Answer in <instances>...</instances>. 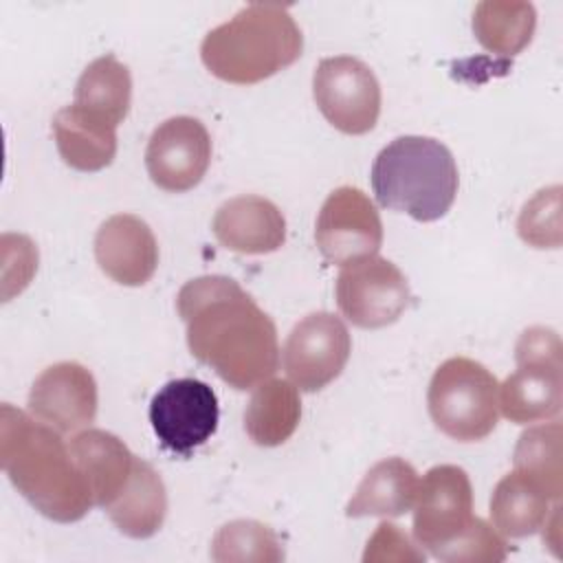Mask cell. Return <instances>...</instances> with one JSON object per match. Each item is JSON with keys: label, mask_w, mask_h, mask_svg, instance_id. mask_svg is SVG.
I'll list each match as a JSON object with an SVG mask.
<instances>
[{"label": "cell", "mask_w": 563, "mask_h": 563, "mask_svg": "<svg viewBox=\"0 0 563 563\" xmlns=\"http://www.w3.org/2000/svg\"><path fill=\"white\" fill-rule=\"evenodd\" d=\"M563 352L515 356L517 369L499 385V409L517 424L545 422L563 405Z\"/></svg>", "instance_id": "5bb4252c"}, {"label": "cell", "mask_w": 563, "mask_h": 563, "mask_svg": "<svg viewBox=\"0 0 563 563\" xmlns=\"http://www.w3.org/2000/svg\"><path fill=\"white\" fill-rule=\"evenodd\" d=\"M519 238L534 249H559L561 229V185L539 189L521 209L517 220Z\"/></svg>", "instance_id": "4316f807"}, {"label": "cell", "mask_w": 563, "mask_h": 563, "mask_svg": "<svg viewBox=\"0 0 563 563\" xmlns=\"http://www.w3.org/2000/svg\"><path fill=\"white\" fill-rule=\"evenodd\" d=\"M53 134L62 161L73 169L99 172L117 156V128L84 114L75 106L55 112Z\"/></svg>", "instance_id": "ffe728a7"}, {"label": "cell", "mask_w": 563, "mask_h": 563, "mask_svg": "<svg viewBox=\"0 0 563 563\" xmlns=\"http://www.w3.org/2000/svg\"><path fill=\"white\" fill-rule=\"evenodd\" d=\"M176 308L187 325L189 352L227 385L255 389L277 372V328L235 279L196 277L178 290Z\"/></svg>", "instance_id": "6da1fadb"}, {"label": "cell", "mask_w": 563, "mask_h": 563, "mask_svg": "<svg viewBox=\"0 0 563 563\" xmlns=\"http://www.w3.org/2000/svg\"><path fill=\"white\" fill-rule=\"evenodd\" d=\"M106 512L110 521L132 539H147L163 528L167 517V490L150 462L136 460L130 482Z\"/></svg>", "instance_id": "d6986e66"}, {"label": "cell", "mask_w": 563, "mask_h": 563, "mask_svg": "<svg viewBox=\"0 0 563 563\" xmlns=\"http://www.w3.org/2000/svg\"><path fill=\"white\" fill-rule=\"evenodd\" d=\"M220 407L216 391L198 378L165 383L150 402V422L165 449L189 455L218 429Z\"/></svg>", "instance_id": "30bf717a"}, {"label": "cell", "mask_w": 563, "mask_h": 563, "mask_svg": "<svg viewBox=\"0 0 563 563\" xmlns=\"http://www.w3.org/2000/svg\"><path fill=\"white\" fill-rule=\"evenodd\" d=\"M0 466L18 493L53 521H79L95 506L59 431L9 402L0 407Z\"/></svg>", "instance_id": "7a4b0ae2"}, {"label": "cell", "mask_w": 563, "mask_h": 563, "mask_svg": "<svg viewBox=\"0 0 563 563\" xmlns=\"http://www.w3.org/2000/svg\"><path fill=\"white\" fill-rule=\"evenodd\" d=\"M29 411L59 433L88 429L97 416V383L88 367L62 361L46 367L29 391Z\"/></svg>", "instance_id": "4fadbf2b"}, {"label": "cell", "mask_w": 563, "mask_h": 563, "mask_svg": "<svg viewBox=\"0 0 563 563\" xmlns=\"http://www.w3.org/2000/svg\"><path fill=\"white\" fill-rule=\"evenodd\" d=\"M68 446L88 482L95 506L108 508L130 482L139 457L123 440L103 429H81Z\"/></svg>", "instance_id": "e0dca14e"}, {"label": "cell", "mask_w": 563, "mask_h": 563, "mask_svg": "<svg viewBox=\"0 0 563 563\" xmlns=\"http://www.w3.org/2000/svg\"><path fill=\"white\" fill-rule=\"evenodd\" d=\"M411 290L402 271L380 257L365 255L341 264L336 275V306L358 328L391 325L409 306Z\"/></svg>", "instance_id": "52a82bcc"}, {"label": "cell", "mask_w": 563, "mask_h": 563, "mask_svg": "<svg viewBox=\"0 0 563 563\" xmlns=\"http://www.w3.org/2000/svg\"><path fill=\"white\" fill-rule=\"evenodd\" d=\"M211 229L222 246L244 255L273 253L286 240V220L279 207L253 194L222 202Z\"/></svg>", "instance_id": "2e32d148"}, {"label": "cell", "mask_w": 563, "mask_h": 563, "mask_svg": "<svg viewBox=\"0 0 563 563\" xmlns=\"http://www.w3.org/2000/svg\"><path fill=\"white\" fill-rule=\"evenodd\" d=\"M350 352L345 323L332 312H310L290 330L282 363L297 389L319 391L343 372Z\"/></svg>", "instance_id": "9c48e42d"}, {"label": "cell", "mask_w": 563, "mask_h": 563, "mask_svg": "<svg viewBox=\"0 0 563 563\" xmlns=\"http://www.w3.org/2000/svg\"><path fill=\"white\" fill-rule=\"evenodd\" d=\"M99 268L123 286H143L158 266V244L145 220L132 213L110 216L95 235Z\"/></svg>", "instance_id": "9a60e30c"}, {"label": "cell", "mask_w": 563, "mask_h": 563, "mask_svg": "<svg viewBox=\"0 0 563 563\" xmlns=\"http://www.w3.org/2000/svg\"><path fill=\"white\" fill-rule=\"evenodd\" d=\"M457 165L451 150L431 136H398L372 165V189L380 207L413 220H440L457 194Z\"/></svg>", "instance_id": "277c9868"}, {"label": "cell", "mask_w": 563, "mask_h": 563, "mask_svg": "<svg viewBox=\"0 0 563 563\" xmlns=\"http://www.w3.org/2000/svg\"><path fill=\"white\" fill-rule=\"evenodd\" d=\"M301 420L299 391L290 380L266 378L255 387L244 411V429L260 446L284 444Z\"/></svg>", "instance_id": "603a6c76"}, {"label": "cell", "mask_w": 563, "mask_h": 563, "mask_svg": "<svg viewBox=\"0 0 563 563\" xmlns=\"http://www.w3.org/2000/svg\"><path fill=\"white\" fill-rule=\"evenodd\" d=\"M418 473L402 457L376 462L345 506L347 517H400L418 493Z\"/></svg>", "instance_id": "ac0fdd59"}, {"label": "cell", "mask_w": 563, "mask_h": 563, "mask_svg": "<svg viewBox=\"0 0 563 563\" xmlns=\"http://www.w3.org/2000/svg\"><path fill=\"white\" fill-rule=\"evenodd\" d=\"M427 407L444 435L457 442H477L497 427L499 383L482 363L453 356L433 372Z\"/></svg>", "instance_id": "5b68a950"}, {"label": "cell", "mask_w": 563, "mask_h": 563, "mask_svg": "<svg viewBox=\"0 0 563 563\" xmlns=\"http://www.w3.org/2000/svg\"><path fill=\"white\" fill-rule=\"evenodd\" d=\"M363 561H424V552L418 550L400 526L383 521L367 541Z\"/></svg>", "instance_id": "f1b7e54d"}, {"label": "cell", "mask_w": 563, "mask_h": 563, "mask_svg": "<svg viewBox=\"0 0 563 563\" xmlns=\"http://www.w3.org/2000/svg\"><path fill=\"white\" fill-rule=\"evenodd\" d=\"M211 559L218 563H277L284 559V550L268 526L255 519H235L216 532Z\"/></svg>", "instance_id": "484cf974"}, {"label": "cell", "mask_w": 563, "mask_h": 563, "mask_svg": "<svg viewBox=\"0 0 563 563\" xmlns=\"http://www.w3.org/2000/svg\"><path fill=\"white\" fill-rule=\"evenodd\" d=\"M130 101L132 77L128 66L114 55H101L79 75L73 106L106 125L119 128L130 112Z\"/></svg>", "instance_id": "44dd1931"}, {"label": "cell", "mask_w": 563, "mask_h": 563, "mask_svg": "<svg viewBox=\"0 0 563 563\" xmlns=\"http://www.w3.org/2000/svg\"><path fill=\"white\" fill-rule=\"evenodd\" d=\"M303 51V35L288 7L253 2L229 22L211 29L200 57L207 70L229 84H257L295 64Z\"/></svg>", "instance_id": "3957f363"}, {"label": "cell", "mask_w": 563, "mask_h": 563, "mask_svg": "<svg viewBox=\"0 0 563 563\" xmlns=\"http://www.w3.org/2000/svg\"><path fill=\"white\" fill-rule=\"evenodd\" d=\"M537 29V11L523 0H484L473 11L477 42L501 57L521 53Z\"/></svg>", "instance_id": "cb8c5ba5"}, {"label": "cell", "mask_w": 563, "mask_h": 563, "mask_svg": "<svg viewBox=\"0 0 563 563\" xmlns=\"http://www.w3.org/2000/svg\"><path fill=\"white\" fill-rule=\"evenodd\" d=\"M563 427L561 422H541L528 427L515 446V471L534 479L552 501L563 493Z\"/></svg>", "instance_id": "d4e9b609"}, {"label": "cell", "mask_w": 563, "mask_h": 563, "mask_svg": "<svg viewBox=\"0 0 563 563\" xmlns=\"http://www.w3.org/2000/svg\"><path fill=\"white\" fill-rule=\"evenodd\" d=\"M314 240L321 255L332 264H345L376 255L383 244L380 216L358 187L334 189L317 216Z\"/></svg>", "instance_id": "8fae6325"}, {"label": "cell", "mask_w": 563, "mask_h": 563, "mask_svg": "<svg viewBox=\"0 0 563 563\" xmlns=\"http://www.w3.org/2000/svg\"><path fill=\"white\" fill-rule=\"evenodd\" d=\"M473 486L464 468L438 464L418 482L413 499V539L435 559L473 526Z\"/></svg>", "instance_id": "8992f818"}, {"label": "cell", "mask_w": 563, "mask_h": 563, "mask_svg": "<svg viewBox=\"0 0 563 563\" xmlns=\"http://www.w3.org/2000/svg\"><path fill=\"white\" fill-rule=\"evenodd\" d=\"M504 559H506V539L479 517H475L466 534L457 539L442 554V561H451V563H497Z\"/></svg>", "instance_id": "83f0119b"}, {"label": "cell", "mask_w": 563, "mask_h": 563, "mask_svg": "<svg viewBox=\"0 0 563 563\" xmlns=\"http://www.w3.org/2000/svg\"><path fill=\"white\" fill-rule=\"evenodd\" d=\"M211 163V136L194 117H172L150 136L145 167L152 183L165 191L194 189Z\"/></svg>", "instance_id": "7c38bea8"}, {"label": "cell", "mask_w": 563, "mask_h": 563, "mask_svg": "<svg viewBox=\"0 0 563 563\" xmlns=\"http://www.w3.org/2000/svg\"><path fill=\"white\" fill-rule=\"evenodd\" d=\"M312 95L328 123L343 134H365L378 121V79L365 62L352 55L321 59L312 75Z\"/></svg>", "instance_id": "ba28073f"}, {"label": "cell", "mask_w": 563, "mask_h": 563, "mask_svg": "<svg viewBox=\"0 0 563 563\" xmlns=\"http://www.w3.org/2000/svg\"><path fill=\"white\" fill-rule=\"evenodd\" d=\"M548 493L519 471L506 473L490 497L493 528L510 539L534 534L550 515Z\"/></svg>", "instance_id": "7402d4cb"}]
</instances>
